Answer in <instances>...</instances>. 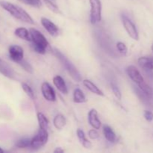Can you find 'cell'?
Listing matches in <instances>:
<instances>
[{"mask_svg": "<svg viewBox=\"0 0 153 153\" xmlns=\"http://www.w3.org/2000/svg\"><path fill=\"white\" fill-rule=\"evenodd\" d=\"M0 5L3 9L8 12L10 15L16 19L29 24H34V20L29 14L24 9L9 1H0Z\"/></svg>", "mask_w": 153, "mask_h": 153, "instance_id": "1", "label": "cell"}, {"mask_svg": "<svg viewBox=\"0 0 153 153\" xmlns=\"http://www.w3.org/2000/svg\"><path fill=\"white\" fill-rule=\"evenodd\" d=\"M29 32L32 42V48L34 52L40 55L46 53L49 43L44 35L35 28H30Z\"/></svg>", "mask_w": 153, "mask_h": 153, "instance_id": "2", "label": "cell"}, {"mask_svg": "<svg viewBox=\"0 0 153 153\" xmlns=\"http://www.w3.org/2000/svg\"><path fill=\"white\" fill-rule=\"evenodd\" d=\"M55 55L58 58V59L61 61L62 65L65 67L67 71L68 72L69 75L73 78V80L77 82H82V79L81 74L78 71L77 69L75 67V66L59 50H58V49H55Z\"/></svg>", "mask_w": 153, "mask_h": 153, "instance_id": "3", "label": "cell"}, {"mask_svg": "<svg viewBox=\"0 0 153 153\" xmlns=\"http://www.w3.org/2000/svg\"><path fill=\"white\" fill-rule=\"evenodd\" d=\"M49 140V132L48 130L39 128L36 135L31 140V146L34 149H40L46 144Z\"/></svg>", "mask_w": 153, "mask_h": 153, "instance_id": "4", "label": "cell"}, {"mask_svg": "<svg viewBox=\"0 0 153 153\" xmlns=\"http://www.w3.org/2000/svg\"><path fill=\"white\" fill-rule=\"evenodd\" d=\"M91 4V22L98 23L102 19V3L100 0H89Z\"/></svg>", "mask_w": 153, "mask_h": 153, "instance_id": "5", "label": "cell"}, {"mask_svg": "<svg viewBox=\"0 0 153 153\" xmlns=\"http://www.w3.org/2000/svg\"><path fill=\"white\" fill-rule=\"evenodd\" d=\"M121 19H122L123 25L124 28L126 29V32L129 35L131 38H132L134 40H139V34L137 31V28H136L135 25L133 23L132 21L127 17L126 16L122 15L121 16Z\"/></svg>", "mask_w": 153, "mask_h": 153, "instance_id": "6", "label": "cell"}, {"mask_svg": "<svg viewBox=\"0 0 153 153\" xmlns=\"http://www.w3.org/2000/svg\"><path fill=\"white\" fill-rule=\"evenodd\" d=\"M9 57L13 61L19 63L24 58V51L18 45H11L8 49Z\"/></svg>", "mask_w": 153, "mask_h": 153, "instance_id": "7", "label": "cell"}, {"mask_svg": "<svg viewBox=\"0 0 153 153\" xmlns=\"http://www.w3.org/2000/svg\"><path fill=\"white\" fill-rule=\"evenodd\" d=\"M41 92L43 97L49 102H55L56 100V95L52 87L48 82H45L41 85Z\"/></svg>", "mask_w": 153, "mask_h": 153, "instance_id": "8", "label": "cell"}, {"mask_svg": "<svg viewBox=\"0 0 153 153\" xmlns=\"http://www.w3.org/2000/svg\"><path fill=\"white\" fill-rule=\"evenodd\" d=\"M126 73L128 76V77L134 82L137 85L142 83V82H144V79L143 77L142 76V75L140 74V71L137 70V68L136 67L133 65L128 66L126 68Z\"/></svg>", "mask_w": 153, "mask_h": 153, "instance_id": "9", "label": "cell"}, {"mask_svg": "<svg viewBox=\"0 0 153 153\" xmlns=\"http://www.w3.org/2000/svg\"><path fill=\"white\" fill-rule=\"evenodd\" d=\"M40 22H41L42 25L44 27L45 29L48 31V33L50 35L53 36V37H57L58 35V34H59L58 28L50 19H47L46 17H42Z\"/></svg>", "mask_w": 153, "mask_h": 153, "instance_id": "10", "label": "cell"}, {"mask_svg": "<svg viewBox=\"0 0 153 153\" xmlns=\"http://www.w3.org/2000/svg\"><path fill=\"white\" fill-rule=\"evenodd\" d=\"M88 122L90 125L95 129H100L101 126V121L99 120L98 112L96 109L93 108L88 113Z\"/></svg>", "mask_w": 153, "mask_h": 153, "instance_id": "11", "label": "cell"}, {"mask_svg": "<svg viewBox=\"0 0 153 153\" xmlns=\"http://www.w3.org/2000/svg\"><path fill=\"white\" fill-rule=\"evenodd\" d=\"M53 84L57 89L64 94H68V89L63 78L60 76H55L53 78Z\"/></svg>", "mask_w": 153, "mask_h": 153, "instance_id": "12", "label": "cell"}, {"mask_svg": "<svg viewBox=\"0 0 153 153\" xmlns=\"http://www.w3.org/2000/svg\"><path fill=\"white\" fill-rule=\"evenodd\" d=\"M139 65L142 68L148 70H153V58L152 57L144 56L140 57L137 61Z\"/></svg>", "mask_w": 153, "mask_h": 153, "instance_id": "13", "label": "cell"}, {"mask_svg": "<svg viewBox=\"0 0 153 153\" xmlns=\"http://www.w3.org/2000/svg\"><path fill=\"white\" fill-rule=\"evenodd\" d=\"M83 82V85H85V88H88L91 92H92L93 94H97L98 96H101V97H103L104 96V93L94 83H93L91 80H88V79H84L82 81Z\"/></svg>", "mask_w": 153, "mask_h": 153, "instance_id": "14", "label": "cell"}, {"mask_svg": "<svg viewBox=\"0 0 153 153\" xmlns=\"http://www.w3.org/2000/svg\"><path fill=\"white\" fill-rule=\"evenodd\" d=\"M14 34L22 40H25L26 41H31L29 31L25 28H22V27L17 28L14 31Z\"/></svg>", "mask_w": 153, "mask_h": 153, "instance_id": "15", "label": "cell"}, {"mask_svg": "<svg viewBox=\"0 0 153 153\" xmlns=\"http://www.w3.org/2000/svg\"><path fill=\"white\" fill-rule=\"evenodd\" d=\"M103 134H104L105 137L108 141L111 143H114L117 140V135L114 130L108 126L105 125L103 126Z\"/></svg>", "mask_w": 153, "mask_h": 153, "instance_id": "16", "label": "cell"}, {"mask_svg": "<svg viewBox=\"0 0 153 153\" xmlns=\"http://www.w3.org/2000/svg\"><path fill=\"white\" fill-rule=\"evenodd\" d=\"M0 73L9 79H14V72L5 63H3L2 61H0Z\"/></svg>", "mask_w": 153, "mask_h": 153, "instance_id": "17", "label": "cell"}, {"mask_svg": "<svg viewBox=\"0 0 153 153\" xmlns=\"http://www.w3.org/2000/svg\"><path fill=\"white\" fill-rule=\"evenodd\" d=\"M37 121H38L39 128L48 130L49 127V121L46 117L41 112H38L37 114Z\"/></svg>", "mask_w": 153, "mask_h": 153, "instance_id": "18", "label": "cell"}, {"mask_svg": "<svg viewBox=\"0 0 153 153\" xmlns=\"http://www.w3.org/2000/svg\"><path fill=\"white\" fill-rule=\"evenodd\" d=\"M67 123V120L66 118L64 117V115L62 114H57L56 116L54 117L53 120V124L54 126L58 130H61L64 128Z\"/></svg>", "mask_w": 153, "mask_h": 153, "instance_id": "19", "label": "cell"}, {"mask_svg": "<svg viewBox=\"0 0 153 153\" xmlns=\"http://www.w3.org/2000/svg\"><path fill=\"white\" fill-rule=\"evenodd\" d=\"M77 137L78 138H79L80 143H82V146H83L84 147L86 148V149H91V146H92V144H91V141H89V140L86 138L85 134V132H84L83 130L80 129V128H79V129L77 130Z\"/></svg>", "mask_w": 153, "mask_h": 153, "instance_id": "20", "label": "cell"}, {"mask_svg": "<svg viewBox=\"0 0 153 153\" xmlns=\"http://www.w3.org/2000/svg\"><path fill=\"white\" fill-rule=\"evenodd\" d=\"M73 101L76 103H85L87 102L85 94L79 88H76L73 92Z\"/></svg>", "mask_w": 153, "mask_h": 153, "instance_id": "21", "label": "cell"}, {"mask_svg": "<svg viewBox=\"0 0 153 153\" xmlns=\"http://www.w3.org/2000/svg\"><path fill=\"white\" fill-rule=\"evenodd\" d=\"M137 86H138L140 91H141V92L143 93V94H144L146 97H152V95L153 94L152 88H151L150 87L147 85V84L145 83V82L139 84V85H137Z\"/></svg>", "mask_w": 153, "mask_h": 153, "instance_id": "22", "label": "cell"}, {"mask_svg": "<svg viewBox=\"0 0 153 153\" xmlns=\"http://www.w3.org/2000/svg\"><path fill=\"white\" fill-rule=\"evenodd\" d=\"M31 146V140L28 138H22L18 140L15 143V146L19 149H24V148L30 147Z\"/></svg>", "mask_w": 153, "mask_h": 153, "instance_id": "23", "label": "cell"}, {"mask_svg": "<svg viewBox=\"0 0 153 153\" xmlns=\"http://www.w3.org/2000/svg\"><path fill=\"white\" fill-rule=\"evenodd\" d=\"M22 88L23 89L24 92L26 94V95L29 97L31 100H34L35 97H34V93L33 91L32 88L29 86L28 85H27L26 83H22Z\"/></svg>", "mask_w": 153, "mask_h": 153, "instance_id": "24", "label": "cell"}, {"mask_svg": "<svg viewBox=\"0 0 153 153\" xmlns=\"http://www.w3.org/2000/svg\"><path fill=\"white\" fill-rule=\"evenodd\" d=\"M18 1L34 7H37V8H40L42 5L40 0H18Z\"/></svg>", "mask_w": 153, "mask_h": 153, "instance_id": "25", "label": "cell"}, {"mask_svg": "<svg viewBox=\"0 0 153 153\" xmlns=\"http://www.w3.org/2000/svg\"><path fill=\"white\" fill-rule=\"evenodd\" d=\"M43 1H44V3L46 4V7H47L51 11L54 12V13H60L59 8L58 7V6H57L55 4H54L51 0H43Z\"/></svg>", "mask_w": 153, "mask_h": 153, "instance_id": "26", "label": "cell"}, {"mask_svg": "<svg viewBox=\"0 0 153 153\" xmlns=\"http://www.w3.org/2000/svg\"><path fill=\"white\" fill-rule=\"evenodd\" d=\"M18 64H19V65L21 66V67H22L23 70H25L26 72H28V73H33L32 67L30 65L29 63H28L26 61H25L24 59H22V61H19Z\"/></svg>", "mask_w": 153, "mask_h": 153, "instance_id": "27", "label": "cell"}, {"mask_svg": "<svg viewBox=\"0 0 153 153\" xmlns=\"http://www.w3.org/2000/svg\"><path fill=\"white\" fill-rule=\"evenodd\" d=\"M117 48L118 51H119L122 55H126L127 54L128 48L126 46L125 43H123V42H118V43H117Z\"/></svg>", "mask_w": 153, "mask_h": 153, "instance_id": "28", "label": "cell"}, {"mask_svg": "<svg viewBox=\"0 0 153 153\" xmlns=\"http://www.w3.org/2000/svg\"><path fill=\"white\" fill-rule=\"evenodd\" d=\"M111 87L112 92L114 93V96L116 97V98L117 99V100H120L121 98H122V94H121V91H120L118 87L113 83L111 85Z\"/></svg>", "mask_w": 153, "mask_h": 153, "instance_id": "29", "label": "cell"}, {"mask_svg": "<svg viewBox=\"0 0 153 153\" xmlns=\"http://www.w3.org/2000/svg\"><path fill=\"white\" fill-rule=\"evenodd\" d=\"M88 136H89L90 138L93 139V140H95V139L99 138L100 134H99L98 131H97V129L94 128V129H91L88 131Z\"/></svg>", "mask_w": 153, "mask_h": 153, "instance_id": "30", "label": "cell"}, {"mask_svg": "<svg viewBox=\"0 0 153 153\" xmlns=\"http://www.w3.org/2000/svg\"><path fill=\"white\" fill-rule=\"evenodd\" d=\"M144 117L146 121L148 122H152L153 120V113L150 111H144Z\"/></svg>", "mask_w": 153, "mask_h": 153, "instance_id": "31", "label": "cell"}, {"mask_svg": "<svg viewBox=\"0 0 153 153\" xmlns=\"http://www.w3.org/2000/svg\"><path fill=\"white\" fill-rule=\"evenodd\" d=\"M64 152V149H61V147H57L56 149H55V150H54V152H55V153H62V152Z\"/></svg>", "mask_w": 153, "mask_h": 153, "instance_id": "32", "label": "cell"}, {"mask_svg": "<svg viewBox=\"0 0 153 153\" xmlns=\"http://www.w3.org/2000/svg\"><path fill=\"white\" fill-rule=\"evenodd\" d=\"M0 152H4V150L1 147H0Z\"/></svg>", "mask_w": 153, "mask_h": 153, "instance_id": "33", "label": "cell"}, {"mask_svg": "<svg viewBox=\"0 0 153 153\" xmlns=\"http://www.w3.org/2000/svg\"><path fill=\"white\" fill-rule=\"evenodd\" d=\"M152 52H153V44H152Z\"/></svg>", "mask_w": 153, "mask_h": 153, "instance_id": "34", "label": "cell"}, {"mask_svg": "<svg viewBox=\"0 0 153 153\" xmlns=\"http://www.w3.org/2000/svg\"><path fill=\"white\" fill-rule=\"evenodd\" d=\"M0 61H1V59H0Z\"/></svg>", "mask_w": 153, "mask_h": 153, "instance_id": "35", "label": "cell"}]
</instances>
